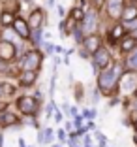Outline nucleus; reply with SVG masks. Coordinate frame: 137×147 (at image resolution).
Instances as JSON below:
<instances>
[{
    "label": "nucleus",
    "instance_id": "1",
    "mask_svg": "<svg viewBox=\"0 0 137 147\" xmlns=\"http://www.w3.org/2000/svg\"><path fill=\"white\" fill-rule=\"evenodd\" d=\"M118 87H120V78L111 70V66L107 70L98 72V91L100 92H103L105 96H113L118 92Z\"/></svg>",
    "mask_w": 137,
    "mask_h": 147
},
{
    "label": "nucleus",
    "instance_id": "2",
    "mask_svg": "<svg viewBox=\"0 0 137 147\" xmlns=\"http://www.w3.org/2000/svg\"><path fill=\"white\" fill-rule=\"evenodd\" d=\"M41 61H43V53L39 51V49H30L21 59L19 68H21L23 72H38L39 66H41Z\"/></svg>",
    "mask_w": 137,
    "mask_h": 147
},
{
    "label": "nucleus",
    "instance_id": "3",
    "mask_svg": "<svg viewBox=\"0 0 137 147\" xmlns=\"http://www.w3.org/2000/svg\"><path fill=\"white\" fill-rule=\"evenodd\" d=\"M17 109L23 113V115L28 117H36L39 111V100L36 96H19L17 98Z\"/></svg>",
    "mask_w": 137,
    "mask_h": 147
},
{
    "label": "nucleus",
    "instance_id": "4",
    "mask_svg": "<svg viewBox=\"0 0 137 147\" xmlns=\"http://www.w3.org/2000/svg\"><path fill=\"white\" fill-rule=\"evenodd\" d=\"M98 25H100V19H98L96 9H90L88 13H85V19L79 23V26H81V30H83V34H85V38H86V36L96 34Z\"/></svg>",
    "mask_w": 137,
    "mask_h": 147
},
{
    "label": "nucleus",
    "instance_id": "5",
    "mask_svg": "<svg viewBox=\"0 0 137 147\" xmlns=\"http://www.w3.org/2000/svg\"><path fill=\"white\" fill-rule=\"evenodd\" d=\"M92 66H94L96 72H102V70H107L111 66V55H109L107 47H100L98 51L92 55Z\"/></svg>",
    "mask_w": 137,
    "mask_h": 147
},
{
    "label": "nucleus",
    "instance_id": "6",
    "mask_svg": "<svg viewBox=\"0 0 137 147\" xmlns=\"http://www.w3.org/2000/svg\"><path fill=\"white\" fill-rule=\"evenodd\" d=\"M124 8H126L124 0H107V2H105V13L116 23H120V17H122Z\"/></svg>",
    "mask_w": 137,
    "mask_h": 147
},
{
    "label": "nucleus",
    "instance_id": "7",
    "mask_svg": "<svg viewBox=\"0 0 137 147\" xmlns=\"http://www.w3.org/2000/svg\"><path fill=\"white\" fill-rule=\"evenodd\" d=\"M17 55V47L15 43L8 42V40H0V61L2 62H11Z\"/></svg>",
    "mask_w": 137,
    "mask_h": 147
},
{
    "label": "nucleus",
    "instance_id": "8",
    "mask_svg": "<svg viewBox=\"0 0 137 147\" xmlns=\"http://www.w3.org/2000/svg\"><path fill=\"white\" fill-rule=\"evenodd\" d=\"M11 28L15 30V34H17L21 40H28L30 36H32V30H30V26H28V23H26L25 17H19V15H15V21H13Z\"/></svg>",
    "mask_w": 137,
    "mask_h": 147
},
{
    "label": "nucleus",
    "instance_id": "9",
    "mask_svg": "<svg viewBox=\"0 0 137 147\" xmlns=\"http://www.w3.org/2000/svg\"><path fill=\"white\" fill-rule=\"evenodd\" d=\"M83 51L86 53V55H94L96 51H98L100 47H102V38H100L98 34H92V36H86L85 40H83Z\"/></svg>",
    "mask_w": 137,
    "mask_h": 147
},
{
    "label": "nucleus",
    "instance_id": "10",
    "mask_svg": "<svg viewBox=\"0 0 137 147\" xmlns=\"http://www.w3.org/2000/svg\"><path fill=\"white\" fill-rule=\"evenodd\" d=\"M43 9L41 8H36V9H32L30 11V15H28V19H26V23H28V26H30V30H39L41 28V25H43Z\"/></svg>",
    "mask_w": 137,
    "mask_h": 147
},
{
    "label": "nucleus",
    "instance_id": "11",
    "mask_svg": "<svg viewBox=\"0 0 137 147\" xmlns=\"http://www.w3.org/2000/svg\"><path fill=\"white\" fill-rule=\"evenodd\" d=\"M126 34H128V32H126V28L122 26V23H115V25H113V28L109 30V34H107L109 43H113V45L116 43V45H118V42L124 38Z\"/></svg>",
    "mask_w": 137,
    "mask_h": 147
},
{
    "label": "nucleus",
    "instance_id": "12",
    "mask_svg": "<svg viewBox=\"0 0 137 147\" xmlns=\"http://www.w3.org/2000/svg\"><path fill=\"white\" fill-rule=\"evenodd\" d=\"M0 126H2V128H8V126H21V121H19V117L13 111H4L2 115H0Z\"/></svg>",
    "mask_w": 137,
    "mask_h": 147
},
{
    "label": "nucleus",
    "instance_id": "13",
    "mask_svg": "<svg viewBox=\"0 0 137 147\" xmlns=\"http://www.w3.org/2000/svg\"><path fill=\"white\" fill-rule=\"evenodd\" d=\"M118 49H120L122 53H126V55H130L132 51H135V49H137V40L132 38L130 34H126L124 38L118 42Z\"/></svg>",
    "mask_w": 137,
    "mask_h": 147
},
{
    "label": "nucleus",
    "instance_id": "14",
    "mask_svg": "<svg viewBox=\"0 0 137 147\" xmlns=\"http://www.w3.org/2000/svg\"><path fill=\"white\" fill-rule=\"evenodd\" d=\"M36 81H38V72H21V76H19L21 87H34Z\"/></svg>",
    "mask_w": 137,
    "mask_h": 147
},
{
    "label": "nucleus",
    "instance_id": "15",
    "mask_svg": "<svg viewBox=\"0 0 137 147\" xmlns=\"http://www.w3.org/2000/svg\"><path fill=\"white\" fill-rule=\"evenodd\" d=\"M137 19V6L135 4H126L124 11H122V17H120V23H130Z\"/></svg>",
    "mask_w": 137,
    "mask_h": 147
},
{
    "label": "nucleus",
    "instance_id": "16",
    "mask_svg": "<svg viewBox=\"0 0 137 147\" xmlns=\"http://www.w3.org/2000/svg\"><path fill=\"white\" fill-rule=\"evenodd\" d=\"M124 70L126 72H137V49L135 51H132L128 57H126V61H124Z\"/></svg>",
    "mask_w": 137,
    "mask_h": 147
},
{
    "label": "nucleus",
    "instance_id": "17",
    "mask_svg": "<svg viewBox=\"0 0 137 147\" xmlns=\"http://www.w3.org/2000/svg\"><path fill=\"white\" fill-rule=\"evenodd\" d=\"M2 11H8L11 13V15H15V13L21 11V4H19V0H6L4 2V9Z\"/></svg>",
    "mask_w": 137,
    "mask_h": 147
},
{
    "label": "nucleus",
    "instance_id": "18",
    "mask_svg": "<svg viewBox=\"0 0 137 147\" xmlns=\"http://www.w3.org/2000/svg\"><path fill=\"white\" fill-rule=\"evenodd\" d=\"M68 19H72V21L75 23V25H79V23H81L83 19H85V9H83L81 6L73 8L72 11H70V17H68Z\"/></svg>",
    "mask_w": 137,
    "mask_h": 147
},
{
    "label": "nucleus",
    "instance_id": "19",
    "mask_svg": "<svg viewBox=\"0 0 137 147\" xmlns=\"http://www.w3.org/2000/svg\"><path fill=\"white\" fill-rule=\"evenodd\" d=\"M53 138H55V132H53V128H45V130H39V134H38V142L39 143H51Z\"/></svg>",
    "mask_w": 137,
    "mask_h": 147
},
{
    "label": "nucleus",
    "instance_id": "20",
    "mask_svg": "<svg viewBox=\"0 0 137 147\" xmlns=\"http://www.w3.org/2000/svg\"><path fill=\"white\" fill-rule=\"evenodd\" d=\"M13 21H15V15H11V13H8V11L0 13V25L2 26H11Z\"/></svg>",
    "mask_w": 137,
    "mask_h": 147
},
{
    "label": "nucleus",
    "instance_id": "21",
    "mask_svg": "<svg viewBox=\"0 0 137 147\" xmlns=\"http://www.w3.org/2000/svg\"><path fill=\"white\" fill-rule=\"evenodd\" d=\"M72 34H73V40H75L77 43H83V40H85V34H83V30H81V26H79V25L73 28Z\"/></svg>",
    "mask_w": 137,
    "mask_h": 147
},
{
    "label": "nucleus",
    "instance_id": "22",
    "mask_svg": "<svg viewBox=\"0 0 137 147\" xmlns=\"http://www.w3.org/2000/svg\"><path fill=\"white\" fill-rule=\"evenodd\" d=\"M2 92H4V96H13L15 94V85H11V83H2Z\"/></svg>",
    "mask_w": 137,
    "mask_h": 147
},
{
    "label": "nucleus",
    "instance_id": "23",
    "mask_svg": "<svg viewBox=\"0 0 137 147\" xmlns=\"http://www.w3.org/2000/svg\"><path fill=\"white\" fill-rule=\"evenodd\" d=\"M122 26H124L126 30H130V32L137 30V19H133V21H130V23H122Z\"/></svg>",
    "mask_w": 137,
    "mask_h": 147
},
{
    "label": "nucleus",
    "instance_id": "24",
    "mask_svg": "<svg viewBox=\"0 0 137 147\" xmlns=\"http://www.w3.org/2000/svg\"><path fill=\"white\" fill-rule=\"evenodd\" d=\"M96 138H98V142H100V147H107V138H105L100 130H96Z\"/></svg>",
    "mask_w": 137,
    "mask_h": 147
},
{
    "label": "nucleus",
    "instance_id": "25",
    "mask_svg": "<svg viewBox=\"0 0 137 147\" xmlns=\"http://www.w3.org/2000/svg\"><path fill=\"white\" fill-rule=\"evenodd\" d=\"M96 117V109H85V113H83V119H88V121H92Z\"/></svg>",
    "mask_w": 137,
    "mask_h": 147
},
{
    "label": "nucleus",
    "instance_id": "26",
    "mask_svg": "<svg viewBox=\"0 0 137 147\" xmlns=\"http://www.w3.org/2000/svg\"><path fill=\"white\" fill-rule=\"evenodd\" d=\"M43 49H45L47 55H53V53H55V45H53L51 42H43Z\"/></svg>",
    "mask_w": 137,
    "mask_h": 147
},
{
    "label": "nucleus",
    "instance_id": "27",
    "mask_svg": "<svg viewBox=\"0 0 137 147\" xmlns=\"http://www.w3.org/2000/svg\"><path fill=\"white\" fill-rule=\"evenodd\" d=\"M30 38H32V42H34V43H41V32L34 30V34L30 36Z\"/></svg>",
    "mask_w": 137,
    "mask_h": 147
},
{
    "label": "nucleus",
    "instance_id": "28",
    "mask_svg": "<svg viewBox=\"0 0 137 147\" xmlns=\"http://www.w3.org/2000/svg\"><path fill=\"white\" fill-rule=\"evenodd\" d=\"M56 138H58V142H60V143H62V142H68V140H66V130L60 128L58 132H56Z\"/></svg>",
    "mask_w": 137,
    "mask_h": 147
},
{
    "label": "nucleus",
    "instance_id": "29",
    "mask_svg": "<svg viewBox=\"0 0 137 147\" xmlns=\"http://www.w3.org/2000/svg\"><path fill=\"white\" fill-rule=\"evenodd\" d=\"M45 113H47V117H51L53 113H55V104H53V102H49V104H47V109H45Z\"/></svg>",
    "mask_w": 137,
    "mask_h": 147
},
{
    "label": "nucleus",
    "instance_id": "30",
    "mask_svg": "<svg viewBox=\"0 0 137 147\" xmlns=\"http://www.w3.org/2000/svg\"><path fill=\"white\" fill-rule=\"evenodd\" d=\"M98 100H100V91H98V89H96V91L92 92V102H94V104H96Z\"/></svg>",
    "mask_w": 137,
    "mask_h": 147
},
{
    "label": "nucleus",
    "instance_id": "31",
    "mask_svg": "<svg viewBox=\"0 0 137 147\" xmlns=\"http://www.w3.org/2000/svg\"><path fill=\"white\" fill-rule=\"evenodd\" d=\"M86 130H96L94 121H86Z\"/></svg>",
    "mask_w": 137,
    "mask_h": 147
},
{
    "label": "nucleus",
    "instance_id": "32",
    "mask_svg": "<svg viewBox=\"0 0 137 147\" xmlns=\"http://www.w3.org/2000/svg\"><path fill=\"white\" fill-rule=\"evenodd\" d=\"M6 108H8V104H6V102H2V100H0V115H2V113L6 111Z\"/></svg>",
    "mask_w": 137,
    "mask_h": 147
},
{
    "label": "nucleus",
    "instance_id": "33",
    "mask_svg": "<svg viewBox=\"0 0 137 147\" xmlns=\"http://www.w3.org/2000/svg\"><path fill=\"white\" fill-rule=\"evenodd\" d=\"M6 70H8V64L0 61V72H6Z\"/></svg>",
    "mask_w": 137,
    "mask_h": 147
},
{
    "label": "nucleus",
    "instance_id": "34",
    "mask_svg": "<svg viewBox=\"0 0 137 147\" xmlns=\"http://www.w3.org/2000/svg\"><path fill=\"white\" fill-rule=\"evenodd\" d=\"M55 119H56V123H60L62 121V113H55Z\"/></svg>",
    "mask_w": 137,
    "mask_h": 147
},
{
    "label": "nucleus",
    "instance_id": "35",
    "mask_svg": "<svg viewBox=\"0 0 137 147\" xmlns=\"http://www.w3.org/2000/svg\"><path fill=\"white\" fill-rule=\"evenodd\" d=\"M128 34L132 36V38H135V40H137V30H133V32H128Z\"/></svg>",
    "mask_w": 137,
    "mask_h": 147
},
{
    "label": "nucleus",
    "instance_id": "36",
    "mask_svg": "<svg viewBox=\"0 0 137 147\" xmlns=\"http://www.w3.org/2000/svg\"><path fill=\"white\" fill-rule=\"evenodd\" d=\"M0 147H4V138H2V134H0Z\"/></svg>",
    "mask_w": 137,
    "mask_h": 147
},
{
    "label": "nucleus",
    "instance_id": "37",
    "mask_svg": "<svg viewBox=\"0 0 137 147\" xmlns=\"http://www.w3.org/2000/svg\"><path fill=\"white\" fill-rule=\"evenodd\" d=\"M4 96V92H2V81H0V98Z\"/></svg>",
    "mask_w": 137,
    "mask_h": 147
},
{
    "label": "nucleus",
    "instance_id": "38",
    "mask_svg": "<svg viewBox=\"0 0 137 147\" xmlns=\"http://www.w3.org/2000/svg\"><path fill=\"white\" fill-rule=\"evenodd\" d=\"M53 2H55V0H47V4H49V6H55Z\"/></svg>",
    "mask_w": 137,
    "mask_h": 147
},
{
    "label": "nucleus",
    "instance_id": "39",
    "mask_svg": "<svg viewBox=\"0 0 137 147\" xmlns=\"http://www.w3.org/2000/svg\"><path fill=\"white\" fill-rule=\"evenodd\" d=\"M133 128H135V134H137V121L133 123Z\"/></svg>",
    "mask_w": 137,
    "mask_h": 147
},
{
    "label": "nucleus",
    "instance_id": "40",
    "mask_svg": "<svg viewBox=\"0 0 137 147\" xmlns=\"http://www.w3.org/2000/svg\"><path fill=\"white\" fill-rule=\"evenodd\" d=\"M25 2H26V4H30V2H34V0H25Z\"/></svg>",
    "mask_w": 137,
    "mask_h": 147
},
{
    "label": "nucleus",
    "instance_id": "41",
    "mask_svg": "<svg viewBox=\"0 0 137 147\" xmlns=\"http://www.w3.org/2000/svg\"><path fill=\"white\" fill-rule=\"evenodd\" d=\"M133 142H135V143H137V134H135V138H133Z\"/></svg>",
    "mask_w": 137,
    "mask_h": 147
},
{
    "label": "nucleus",
    "instance_id": "42",
    "mask_svg": "<svg viewBox=\"0 0 137 147\" xmlns=\"http://www.w3.org/2000/svg\"><path fill=\"white\" fill-rule=\"evenodd\" d=\"M53 147H62V145H53Z\"/></svg>",
    "mask_w": 137,
    "mask_h": 147
},
{
    "label": "nucleus",
    "instance_id": "43",
    "mask_svg": "<svg viewBox=\"0 0 137 147\" xmlns=\"http://www.w3.org/2000/svg\"><path fill=\"white\" fill-rule=\"evenodd\" d=\"M133 2H137V0H133Z\"/></svg>",
    "mask_w": 137,
    "mask_h": 147
},
{
    "label": "nucleus",
    "instance_id": "44",
    "mask_svg": "<svg viewBox=\"0 0 137 147\" xmlns=\"http://www.w3.org/2000/svg\"><path fill=\"white\" fill-rule=\"evenodd\" d=\"M107 147H109V145H107Z\"/></svg>",
    "mask_w": 137,
    "mask_h": 147
}]
</instances>
